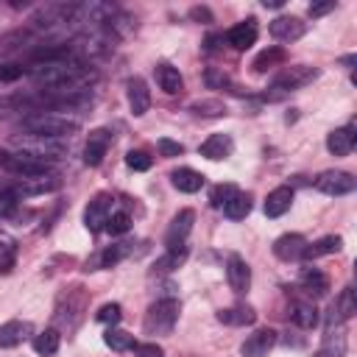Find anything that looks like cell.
Returning <instances> with one entry per match:
<instances>
[{
  "label": "cell",
  "instance_id": "obj_26",
  "mask_svg": "<svg viewBox=\"0 0 357 357\" xmlns=\"http://www.w3.org/2000/svg\"><path fill=\"white\" fill-rule=\"evenodd\" d=\"M343 248V237L340 234H326L321 240H315L312 245L304 248V257L307 259H315V257H326V254H337Z\"/></svg>",
  "mask_w": 357,
  "mask_h": 357
},
{
  "label": "cell",
  "instance_id": "obj_5",
  "mask_svg": "<svg viewBox=\"0 0 357 357\" xmlns=\"http://www.w3.org/2000/svg\"><path fill=\"white\" fill-rule=\"evenodd\" d=\"M318 78V70L315 67H307V64H293V67H284L276 78H273V89L276 92H293V89H301L307 84H312Z\"/></svg>",
  "mask_w": 357,
  "mask_h": 357
},
{
  "label": "cell",
  "instance_id": "obj_17",
  "mask_svg": "<svg viewBox=\"0 0 357 357\" xmlns=\"http://www.w3.org/2000/svg\"><path fill=\"white\" fill-rule=\"evenodd\" d=\"M354 142H357L354 126H340V128H335V131L326 134V151H329L332 156H346V153H351Z\"/></svg>",
  "mask_w": 357,
  "mask_h": 357
},
{
  "label": "cell",
  "instance_id": "obj_19",
  "mask_svg": "<svg viewBox=\"0 0 357 357\" xmlns=\"http://www.w3.org/2000/svg\"><path fill=\"white\" fill-rule=\"evenodd\" d=\"M290 204H293V187L282 184V187H276V190L268 192V198H265V215L268 218H282L290 209Z\"/></svg>",
  "mask_w": 357,
  "mask_h": 357
},
{
  "label": "cell",
  "instance_id": "obj_9",
  "mask_svg": "<svg viewBox=\"0 0 357 357\" xmlns=\"http://www.w3.org/2000/svg\"><path fill=\"white\" fill-rule=\"evenodd\" d=\"M192 220H195V212H192V209H181V212L170 220L167 234H165L167 248H187V234L192 231Z\"/></svg>",
  "mask_w": 357,
  "mask_h": 357
},
{
  "label": "cell",
  "instance_id": "obj_41",
  "mask_svg": "<svg viewBox=\"0 0 357 357\" xmlns=\"http://www.w3.org/2000/svg\"><path fill=\"white\" fill-rule=\"evenodd\" d=\"M25 73L22 64H0V81H17Z\"/></svg>",
  "mask_w": 357,
  "mask_h": 357
},
{
  "label": "cell",
  "instance_id": "obj_21",
  "mask_svg": "<svg viewBox=\"0 0 357 357\" xmlns=\"http://www.w3.org/2000/svg\"><path fill=\"white\" fill-rule=\"evenodd\" d=\"M28 335H31L28 321H6V324H0V349H14Z\"/></svg>",
  "mask_w": 357,
  "mask_h": 357
},
{
  "label": "cell",
  "instance_id": "obj_7",
  "mask_svg": "<svg viewBox=\"0 0 357 357\" xmlns=\"http://www.w3.org/2000/svg\"><path fill=\"white\" fill-rule=\"evenodd\" d=\"M61 187V178L53 173H42V176H28L22 181H17L11 187V192L17 198H33V195H45V192H56Z\"/></svg>",
  "mask_w": 357,
  "mask_h": 357
},
{
  "label": "cell",
  "instance_id": "obj_4",
  "mask_svg": "<svg viewBox=\"0 0 357 357\" xmlns=\"http://www.w3.org/2000/svg\"><path fill=\"white\" fill-rule=\"evenodd\" d=\"M0 167L8 170V173H17V176H22V178H28V176H42V173L50 170L47 162H42V159H36V156H28V153H22V151H0Z\"/></svg>",
  "mask_w": 357,
  "mask_h": 357
},
{
  "label": "cell",
  "instance_id": "obj_2",
  "mask_svg": "<svg viewBox=\"0 0 357 357\" xmlns=\"http://www.w3.org/2000/svg\"><path fill=\"white\" fill-rule=\"evenodd\" d=\"M178 321V301L176 298H159L145 312V335H170Z\"/></svg>",
  "mask_w": 357,
  "mask_h": 357
},
{
  "label": "cell",
  "instance_id": "obj_36",
  "mask_svg": "<svg viewBox=\"0 0 357 357\" xmlns=\"http://www.w3.org/2000/svg\"><path fill=\"white\" fill-rule=\"evenodd\" d=\"M184 257H187V248H167V254L156 262V271H173L184 262Z\"/></svg>",
  "mask_w": 357,
  "mask_h": 357
},
{
  "label": "cell",
  "instance_id": "obj_45",
  "mask_svg": "<svg viewBox=\"0 0 357 357\" xmlns=\"http://www.w3.org/2000/svg\"><path fill=\"white\" fill-rule=\"evenodd\" d=\"M190 17L198 20V22H212V11H209V8H201V6H195V8L190 11Z\"/></svg>",
  "mask_w": 357,
  "mask_h": 357
},
{
  "label": "cell",
  "instance_id": "obj_6",
  "mask_svg": "<svg viewBox=\"0 0 357 357\" xmlns=\"http://www.w3.org/2000/svg\"><path fill=\"white\" fill-rule=\"evenodd\" d=\"M112 212H114V198H112L109 192H98V195L86 204V209H84V226H86L89 231H103Z\"/></svg>",
  "mask_w": 357,
  "mask_h": 357
},
{
  "label": "cell",
  "instance_id": "obj_18",
  "mask_svg": "<svg viewBox=\"0 0 357 357\" xmlns=\"http://www.w3.org/2000/svg\"><path fill=\"white\" fill-rule=\"evenodd\" d=\"M231 151H234V142H231L229 134H212V137H206V139L201 142V148H198V153H201L204 159H212V162L226 159Z\"/></svg>",
  "mask_w": 357,
  "mask_h": 357
},
{
  "label": "cell",
  "instance_id": "obj_1",
  "mask_svg": "<svg viewBox=\"0 0 357 357\" xmlns=\"http://www.w3.org/2000/svg\"><path fill=\"white\" fill-rule=\"evenodd\" d=\"M22 131L33 134V137H53V139H64L70 134L78 131V120L61 112H39V114H28L22 117Z\"/></svg>",
  "mask_w": 357,
  "mask_h": 357
},
{
  "label": "cell",
  "instance_id": "obj_44",
  "mask_svg": "<svg viewBox=\"0 0 357 357\" xmlns=\"http://www.w3.org/2000/svg\"><path fill=\"white\" fill-rule=\"evenodd\" d=\"M206 84L209 86H229V78L220 75V73H215V70H206Z\"/></svg>",
  "mask_w": 357,
  "mask_h": 357
},
{
  "label": "cell",
  "instance_id": "obj_13",
  "mask_svg": "<svg viewBox=\"0 0 357 357\" xmlns=\"http://www.w3.org/2000/svg\"><path fill=\"white\" fill-rule=\"evenodd\" d=\"M226 279H229V287L234 293H245L248 284H251V268H248V262L243 257L231 254L226 259Z\"/></svg>",
  "mask_w": 357,
  "mask_h": 357
},
{
  "label": "cell",
  "instance_id": "obj_14",
  "mask_svg": "<svg viewBox=\"0 0 357 357\" xmlns=\"http://www.w3.org/2000/svg\"><path fill=\"white\" fill-rule=\"evenodd\" d=\"M304 31H307V22L298 17H276L271 22V36L279 42H296L304 36Z\"/></svg>",
  "mask_w": 357,
  "mask_h": 357
},
{
  "label": "cell",
  "instance_id": "obj_20",
  "mask_svg": "<svg viewBox=\"0 0 357 357\" xmlns=\"http://www.w3.org/2000/svg\"><path fill=\"white\" fill-rule=\"evenodd\" d=\"M156 84H159V89L167 92V95H178V92L184 89V78H181L178 67H173V64H167V61L156 64Z\"/></svg>",
  "mask_w": 357,
  "mask_h": 357
},
{
  "label": "cell",
  "instance_id": "obj_29",
  "mask_svg": "<svg viewBox=\"0 0 357 357\" xmlns=\"http://www.w3.org/2000/svg\"><path fill=\"white\" fill-rule=\"evenodd\" d=\"M103 343L112 349V351H128V349H134V335H128V332H123V329H114V326H109L106 329V335H103Z\"/></svg>",
  "mask_w": 357,
  "mask_h": 357
},
{
  "label": "cell",
  "instance_id": "obj_27",
  "mask_svg": "<svg viewBox=\"0 0 357 357\" xmlns=\"http://www.w3.org/2000/svg\"><path fill=\"white\" fill-rule=\"evenodd\" d=\"M59 346H61V335H59V329H45V332H39V335L33 337V351L42 354V357L56 354Z\"/></svg>",
  "mask_w": 357,
  "mask_h": 357
},
{
  "label": "cell",
  "instance_id": "obj_31",
  "mask_svg": "<svg viewBox=\"0 0 357 357\" xmlns=\"http://www.w3.org/2000/svg\"><path fill=\"white\" fill-rule=\"evenodd\" d=\"M284 61V50L282 47H268V50H262L257 59H254V73H265V70H271V67H276V64H282Z\"/></svg>",
  "mask_w": 357,
  "mask_h": 357
},
{
  "label": "cell",
  "instance_id": "obj_32",
  "mask_svg": "<svg viewBox=\"0 0 357 357\" xmlns=\"http://www.w3.org/2000/svg\"><path fill=\"white\" fill-rule=\"evenodd\" d=\"M131 229V215L126 212V209H114L112 215H109V220H106V231L109 234H123V231H128Z\"/></svg>",
  "mask_w": 357,
  "mask_h": 357
},
{
  "label": "cell",
  "instance_id": "obj_33",
  "mask_svg": "<svg viewBox=\"0 0 357 357\" xmlns=\"http://www.w3.org/2000/svg\"><path fill=\"white\" fill-rule=\"evenodd\" d=\"M120 318H123V307L117 304V301H109V304H103V307H98V312H95V321H100V324H120Z\"/></svg>",
  "mask_w": 357,
  "mask_h": 357
},
{
  "label": "cell",
  "instance_id": "obj_42",
  "mask_svg": "<svg viewBox=\"0 0 357 357\" xmlns=\"http://www.w3.org/2000/svg\"><path fill=\"white\" fill-rule=\"evenodd\" d=\"M11 262H14V243L0 240V268H8Z\"/></svg>",
  "mask_w": 357,
  "mask_h": 357
},
{
  "label": "cell",
  "instance_id": "obj_35",
  "mask_svg": "<svg viewBox=\"0 0 357 357\" xmlns=\"http://www.w3.org/2000/svg\"><path fill=\"white\" fill-rule=\"evenodd\" d=\"M128 254V243H117V245H109L103 254H100V268H112L117 265L123 257Z\"/></svg>",
  "mask_w": 357,
  "mask_h": 357
},
{
  "label": "cell",
  "instance_id": "obj_40",
  "mask_svg": "<svg viewBox=\"0 0 357 357\" xmlns=\"http://www.w3.org/2000/svg\"><path fill=\"white\" fill-rule=\"evenodd\" d=\"M134 354L137 357H165V349L156 343H134Z\"/></svg>",
  "mask_w": 357,
  "mask_h": 357
},
{
  "label": "cell",
  "instance_id": "obj_24",
  "mask_svg": "<svg viewBox=\"0 0 357 357\" xmlns=\"http://www.w3.org/2000/svg\"><path fill=\"white\" fill-rule=\"evenodd\" d=\"M298 282L310 296H326V290H329V276L324 271H318V268H304Z\"/></svg>",
  "mask_w": 357,
  "mask_h": 357
},
{
  "label": "cell",
  "instance_id": "obj_16",
  "mask_svg": "<svg viewBox=\"0 0 357 357\" xmlns=\"http://www.w3.org/2000/svg\"><path fill=\"white\" fill-rule=\"evenodd\" d=\"M310 243L301 237V234H282V237H276L273 240V254L279 257V259H284V262H290V259H301L304 257V248H307Z\"/></svg>",
  "mask_w": 357,
  "mask_h": 357
},
{
  "label": "cell",
  "instance_id": "obj_12",
  "mask_svg": "<svg viewBox=\"0 0 357 357\" xmlns=\"http://www.w3.org/2000/svg\"><path fill=\"white\" fill-rule=\"evenodd\" d=\"M257 33H259L257 20H254V17H248V20H243V22H237V25H231V28H229L226 42H229L234 50H248V47L257 42Z\"/></svg>",
  "mask_w": 357,
  "mask_h": 357
},
{
  "label": "cell",
  "instance_id": "obj_23",
  "mask_svg": "<svg viewBox=\"0 0 357 357\" xmlns=\"http://www.w3.org/2000/svg\"><path fill=\"white\" fill-rule=\"evenodd\" d=\"M170 181H173V187H176L178 192H198V190L204 187V176H201L198 170H192V167H178V170H173V173H170Z\"/></svg>",
  "mask_w": 357,
  "mask_h": 357
},
{
  "label": "cell",
  "instance_id": "obj_34",
  "mask_svg": "<svg viewBox=\"0 0 357 357\" xmlns=\"http://www.w3.org/2000/svg\"><path fill=\"white\" fill-rule=\"evenodd\" d=\"M234 192H237V187H234V184H218V187L209 192V201H212V206H215V209H223V206L234 198Z\"/></svg>",
  "mask_w": 357,
  "mask_h": 357
},
{
  "label": "cell",
  "instance_id": "obj_10",
  "mask_svg": "<svg viewBox=\"0 0 357 357\" xmlns=\"http://www.w3.org/2000/svg\"><path fill=\"white\" fill-rule=\"evenodd\" d=\"M109 145H112V131H109V128H95V131H89L86 145H84V162H86L89 167H98V165L103 162Z\"/></svg>",
  "mask_w": 357,
  "mask_h": 357
},
{
  "label": "cell",
  "instance_id": "obj_22",
  "mask_svg": "<svg viewBox=\"0 0 357 357\" xmlns=\"http://www.w3.org/2000/svg\"><path fill=\"white\" fill-rule=\"evenodd\" d=\"M218 321L220 324H229V326H251L257 321V312L254 307L248 304H234V307H226L218 312Z\"/></svg>",
  "mask_w": 357,
  "mask_h": 357
},
{
  "label": "cell",
  "instance_id": "obj_30",
  "mask_svg": "<svg viewBox=\"0 0 357 357\" xmlns=\"http://www.w3.org/2000/svg\"><path fill=\"white\" fill-rule=\"evenodd\" d=\"M332 312H337V321H349L354 312H357V304H354V290L351 287H343L337 301L332 304Z\"/></svg>",
  "mask_w": 357,
  "mask_h": 357
},
{
  "label": "cell",
  "instance_id": "obj_38",
  "mask_svg": "<svg viewBox=\"0 0 357 357\" xmlns=\"http://www.w3.org/2000/svg\"><path fill=\"white\" fill-rule=\"evenodd\" d=\"M192 112H195V114L215 117V114H223L226 109H223V103H220V100H198V103H192Z\"/></svg>",
  "mask_w": 357,
  "mask_h": 357
},
{
  "label": "cell",
  "instance_id": "obj_39",
  "mask_svg": "<svg viewBox=\"0 0 357 357\" xmlns=\"http://www.w3.org/2000/svg\"><path fill=\"white\" fill-rule=\"evenodd\" d=\"M156 148H159V153H162V156H167V159H170V156H181V153H184V145H181V142H176V139H170V137H162V139L156 142Z\"/></svg>",
  "mask_w": 357,
  "mask_h": 357
},
{
  "label": "cell",
  "instance_id": "obj_28",
  "mask_svg": "<svg viewBox=\"0 0 357 357\" xmlns=\"http://www.w3.org/2000/svg\"><path fill=\"white\" fill-rule=\"evenodd\" d=\"M223 212H226V218H231V220H243L248 212H251V195L248 192H234V198L223 206Z\"/></svg>",
  "mask_w": 357,
  "mask_h": 357
},
{
  "label": "cell",
  "instance_id": "obj_15",
  "mask_svg": "<svg viewBox=\"0 0 357 357\" xmlns=\"http://www.w3.org/2000/svg\"><path fill=\"white\" fill-rule=\"evenodd\" d=\"M126 98H128V109H131L134 117H142L151 109V92H148V84L142 78H131L128 81Z\"/></svg>",
  "mask_w": 357,
  "mask_h": 357
},
{
  "label": "cell",
  "instance_id": "obj_43",
  "mask_svg": "<svg viewBox=\"0 0 357 357\" xmlns=\"http://www.w3.org/2000/svg\"><path fill=\"white\" fill-rule=\"evenodd\" d=\"M335 8V0H329V3H312L310 8H307V14L310 17H324V14H329Z\"/></svg>",
  "mask_w": 357,
  "mask_h": 357
},
{
  "label": "cell",
  "instance_id": "obj_37",
  "mask_svg": "<svg viewBox=\"0 0 357 357\" xmlns=\"http://www.w3.org/2000/svg\"><path fill=\"white\" fill-rule=\"evenodd\" d=\"M126 165H128L131 170H148V167L153 165V159H151L145 151H128V153H126Z\"/></svg>",
  "mask_w": 357,
  "mask_h": 357
},
{
  "label": "cell",
  "instance_id": "obj_8",
  "mask_svg": "<svg viewBox=\"0 0 357 357\" xmlns=\"http://www.w3.org/2000/svg\"><path fill=\"white\" fill-rule=\"evenodd\" d=\"M315 187L324 195H349V192H354L357 178L351 173H346V170H324L315 178Z\"/></svg>",
  "mask_w": 357,
  "mask_h": 357
},
{
  "label": "cell",
  "instance_id": "obj_25",
  "mask_svg": "<svg viewBox=\"0 0 357 357\" xmlns=\"http://www.w3.org/2000/svg\"><path fill=\"white\" fill-rule=\"evenodd\" d=\"M290 321L301 329H312L318 324V310L312 301H293L290 304Z\"/></svg>",
  "mask_w": 357,
  "mask_h": 357
},
{
  "label": "cell",
  "instance_id": "obj_3",
  "mask_svg": "<svg viewBox=\"0 0 357 357\" xmlns=\"http://www.w3.org/2000/svg\"><path fill=\"white\" fill-rule=\"evenodd\" d=\"M14 145H17V151H22V153H28V156H36V159H42V162L56 159V156H61V153L67 151V142H64V139L33 137V134H22V137H17Z\"/></svg>",
  "mask_w": 357,
  "mask_h": 357
},
{
  "label": "cell",
  "instance_id": "obj_47",
  "mask_svg": "<svg viewBox=\"0 0 357 357\" xmlns=\"http://www.w3.org/2000/svg\"><path fill=\"white\" fill-rule=\"evenodd\" d=\"M312 357H326V351H315V354H312Z\"/></svg>",
  "mask_w": 357,
  "mask_h": 357
},
{
  "label": "cell",
  "instance_id": "obj_11",
  "mask_svg": "<svg viewBox=\"0 0 357 357\" xmlns=\"http://www.w3.org/2000/svg\"><path fill=\"white\" fill-rule=\"evenodd\" d=\"M273 343H276V332H273L271 326H262V329L251 332V335L243 340L240 354H243V357H265V354L273 349Z\"/></svg>",
  "mask_w": 357,
  "mask_h": 357
},
{
  "label": "cell",
  "instance_id": "obj_46",
  "mask_svg": "<svg viewBox=\"0 0 357 357\" xmlns=\"http://www.w3.org/2000/svg\"><path fill=\"white\" fill-rule=\"evenodd\" d=\"M262 6H265V8H282L284 0H262Z\"/></svg>",
  "mask_w": 357,
  "mask_h": 357
}]
</instances>
